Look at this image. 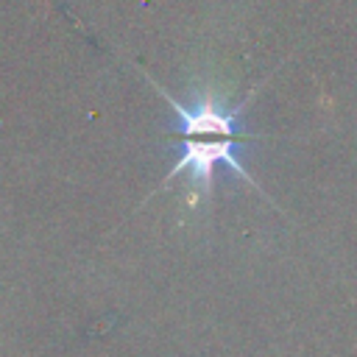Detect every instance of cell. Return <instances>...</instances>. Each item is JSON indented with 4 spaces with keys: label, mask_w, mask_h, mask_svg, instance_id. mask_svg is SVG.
I'll return each instance as SVG.
<instances>
[{
    "label": "cell",
    "mask_w": 357,
    "mask_h": 357,
    "mask_svg": "<svg viewBox=\"0 0 357 357\" xmlns=\"http://www.w3.org/2000/svg\"><path fill=\"white\" fill-rule=\"evenodd\" d=\"M151 84L165 95L167 106L173 109L176 120H178V128H176V139L181 145V153L178 159L173 162V167L167 170V176L162 178L159 187H167L176 176L187 173L190 176V184L198 195L209 198L212 192V184H215V173L220 167L231 170L234 176L245 178L254 184V178L248 176V170L243 167L237 151L251 142L254 137L245 134L240 128V114L245 109V103H237V106H223L218 103L215 98L209 95H201L195 98L192 106L187 103H178L165 86H159L153 78Z\"/></svg>",
    "instance_id": "1"
}]
</instances>
